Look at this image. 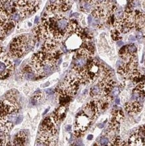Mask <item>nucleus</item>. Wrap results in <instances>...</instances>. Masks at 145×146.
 <instances>
[{
	"label": "nucleus",
	"instance_id": "1",
	"mask_svg": "<svg viewBox=\"0 0 145 146\" xmlns=\"http://www.w3.org/2000/svg\"><path fill=\"white\" fill-rule=\"evenodd\" d=\"M80 28L77 22L68 19L63 12H46L40 23L33 31L34 39L43 41L42 50L53 52L63 39Z\"/></svg>",
	"mask_w": 145,
	"mask_h": 146
},
{
	"label": "nucleus",
	"instance_id": "2",
	"mask_svg": "<svg viewBox=\"0 0 145 146\" xmlns=\"http://www.w3.org/2000/svg\"><path fill=\"white\" fill-rule=\"evenodd\" d=\"M58 57L59 53L57 50L48 52L42 50L32 56L28 65L36 77H44L53 72Z\"/></svg>",
	"mask_w": 145,
	"mask_h": 146
},
{
	"label": "nucleus",
	"instance_id": "3",
	"mask_svg": "<svg viewBox=\"0 0 145 146\" xmlns=\"http://www.w3.org/2000/svg\"><path fill=\"white\" fill-rule=\"evenodd\" d=\"M119 55L122 59V62L118 67V74L124 78H129L130 80H138L139 82H142L144 75L138 68L136 53L130 52L126 45L121 48Z\"/></svg>",
	"mask_w": 145,
	"mask_h": 146
},
{
	"label": "nucleus",
	"instance_id": "4",
	"mask_svg": "<svg viewBox=\"0 0 145 146\" xmlns=\"http://www.w3.org/2000/svg\"><path fill=\"white\" fill-rule=\"evenodd\" d=\"M57 123L53 117H46L42 121L37 138V145H55L57 144Z\"/></svg>",
	"mask_w": 145,
	"mask_h": 146
},
{
	"label": "nucleus",
	"instance_id": "5",
	"mask_svg": "<svg viewBox=\"0 0 145 146\" xmlns=\"http://www.w3.org/2000/svg\"><path fill=\"white\" fill-rule=\"evenodd\" d=\"M103 66L98 61L92 59L81 69L73 71V75L77 78L80 84H92L99 78Z\"/></svg>",
	"mask_w": 145,
	"mask_h": 146
},
{
	"label": "nucleus",
	"instance_id": "6",
	"mask_svg": "<svg viewBox=\"0 0 145 146\" xmlns=\"http://www.w3.org/2000/svg\"><path fill=\"white\" fill-rule=\"evenodd\" d=\"M79 80L74 75H69L63 80L57 90V96L61 101L69 100L74 96L80 85Z\"/></svg>",
	"mask_w": 145,
	"mask_h": 146
},
{
	"label": "nucleus",
	"instance_id": "7",
	"mask_svg": "<svg viewBox=\"0 0 145 146\" xmlns=\"http://www.w3.org/2000/svg\"><path fill=\"white\" fill-rule=\"evenodd\" d=\"M34 40H31L27 35H20L13 39L10 46L9 55L16 59L21 58L28 50L34 46Z\"/></svg>",
	"mask_w": 145,
	"mask_h": 146
},
{
	"label": "nucleus",
	"instance_id": "8",
	"mask_svg": "<svg viewBox=\"0 0 145 146\" xmlns=\"http://www.w3.org/2000/svg\"><path fill=\"white\" fill-rule=\"evenodd\" d=\"M92 5L91 13L96 20L109 18L117 9L111 2V0H92Z\"/></svg>",
	"mask_w": 145,
	"mask_h": 146
},
{
	"label": "nucleus",
	"instance_id": "9",
	"mask_svg": "<svg viewBox=\"0 0 145 146\" xmlns=\"http://www.w3.org/2000/svg\"><path fill=\"white\" fill-rule=\"evenodd\" d=\"M40 0H17L15 3V11L25 18L34 14L38 10Z\"/></svg>",
	"mask_w": 145,
	"mask_h": 146
},
{
	"label": "nucleus",
	"instance_id": "10",
	"mask_svg": "<svg viewBox=\"0 0 145 146\" xmlns=\"http://www.w3.org/2000/svg\"><path fill=\"white\" fill-rule=\"evenodd\" d=\"M14 70V65L10 55L3 51L0 53V80L10 78Z\"/></svg>",
	"mask_w": 145,
	"mask_h": 146
},
{
	"label": "nucleus",
	"instance_id": "11",
	"mask_svg": "<svg viewBox=\"0 0 145 146\" xmlns=\"http://www.w3.org/2000/svg\"><path fill=\"white\" fill-rule=\"evenodd\" d=\"M92 120L82 112L76 117L74 124V135L77 137L82 136L90 126Z\"/></svg>",
	"mask_w": 145,
	"mask_h": 146
},
{
	"label": "nucleus",
	"instance_id": "12",
	"mask_svg": "<svg viewBox=\"0 0 145 146\" xmlns=\"http://www.w3.org/2000/svg\"><path fill=\"white\" fill-rule=\"evenodd\" d=\"M104 105H107V104L100 100L92 99L85 105L83 112L93 121L97 117Z\"/></svg>",
	"mask_w": 145,
	"mask_h": 146
},
{
	"label": "nucleus",
	"instance_id": "13",
	"mask_svg": "<svg viewBox=\"0 0 145 146\" xmlns=\"http://www.w3.org/2000/svg\"><path fill=\"white\" fill-rule=\"evenodd\" d=\"M71 7L70 0H49L46 11L51 12H65Z\"/></svg>",
	"mask_w": 145,
	"mask_h": 146
},
{
	"label": "nucleus",
	"instance_id": "14",
	"mask_svg": "<svg viewBox=\"0 0 145 146\" xmlns=\"http://www.w3.org/2000/svg\"><path fill=\"white\" fill-rule=\"evenodd\" d=\"M128 143L130 145H145V124L131 134Z\"/></svg>",
	"mask_w": 145,
	"mask_h": 146
},
{
	"label": "nucleus",
	"instance_id": "15",
	"mask_svg": "<svg viewBox=\"0 0 145 146\" xmlns=\"http://www.w3.org/2000/svg\"><path fill=\"white\" fill-rule=\"evenodd\" d=\"M124 115L121 110H115L111 113L110 121L108 124L109 131H114L118 129L120 123L124 120Z\"/></svg>",
	"mask_w": 145,
	"mask_h": 146
},
{
	"label": "nucleus",
	"instance_id": "16",
	"mask_svg": "<svg viewBox=\"0 0 145 146\" xmlns=\"http://www.w3.org/2000/svg\"><path fill=\"white\" fill-rule=\"evenodd\" d=\"M142 104L140 101L134 100L125 104V109L130 115H136L142 110Z\"/></svg>",
	"mask_w": 145,
	"mask_h": 146
},
{
	"label": "nucleus",
	"instance_id": "17",
	"mask_svg": "<svg viewBox=\"0 0 145 146\" xmlns=\"http://www.w3.org/2000/svg\"><path fill=\"white\" fill-rule=\"evenodd\" d=\"M145 97V82L142 81L138 82L134 90L132 99L138 100L143 99Z\"/></svg>",
	"mask_w": 145,
	"mask_h": 146
},
{
	"label": "nucleus",
	"instance_id": "18",
	"mask_svg": "<svg viewBox=\"0 0 145 146\" xmlns=\"http://www.w3.org/2000/svg\"><path fill=\"white\" fill-rule=\"evenodd\" d=\"M66 113V108L64 105H61L58 108H57L55 112H54L53 115H52V117L53 118L54 120L57 123L61 122L63 119H64L65 117Z\"/></svg>",
	"mask_w": 145,
	"mask_h": 146
},
{
	"label": "nucleus",
	"instance_id": "19",
	"mask_svg": "<svg viewBox=\"0 0 145 146\" xmlns=\"http://www.w3.org/2000/svg\"><path fill=\"white\" fill-rule=\"evenodd\" d=\"M27 142V135L24 131H20L16 135L13 140V145H25Z\"/></svg>",
	"mask_w": 145,
	"mask_h": 146
},
{
	"label": "nucleus",
	"instance_id": "20",
	"mask_svg": "<svg viewBox=\"0 0 145 146\" xmlns=\"http://www.w3.org/2000/svg\"><path fill=\"white\" fill-rule=\"evenodd\" d=\"M0 8L12 14L13 0H0Z\"/></svg>",
	"mask_w": 145,
	"mask_h": 146
},
{
	"label": "nucleus",
	"instance_id": "21",
	"mask_svg": "<svg viewBox=\"0 0 145 146\" xmlns=\"http://www.w3.org/2000/svg\"><path fill=\"white\" fill-rule=\"evenodd\" d=\"M42 96H43V94H42V92L38 91L36 92H35L34 95L33 96L32 98V103L34 105L38 104L39 102H40V100L42 98Z\"/></svg>",
	"mask_w": 145,
	"mask_h": 146
},
{
	"label": "nucleus",
	"instance_id": "22",
	"mask_svg": "<svg viewBox=\"0 0 145 146\" xmlns=\"http://www.w3.org/2000/svg\"><path fill=\"white\" fill-rule=\"evenodd\" d=\"M109 142L108 138L106 137H101L100 139H99V141H98V145H109Z\"/></svg>",
	"mask_w": 145,
	"mask_h": 146
},
{
	"label": "nucleus",
	"instance_id": "23",
	"mask_svg": "<svg viewBox=\"0 0 145 146\" xmlns=\"http://www.w3.org/2000/svg\"><path fill=\"white\" fill-rule=\"evenodd\" d=\"M111 36L114 40H118V39H120V33L117 31V30L114 29L111 31Z\"/></svg>",
	"mask_w": 145,
	"mask_h": 146
},
{
	"label": "nucleus",
	"instance_id": "24",
	"mask_svg": "<svg viewBox=\"0 0 145 146\" xmlns=\"http://www.w3.org/2000/svg\"><path fill=\"white\" fill-rule=\"evenodd\" d=\"M111 92H113V95H114V96H116L119 94V89L118 88H114Z\"/></svg>",
	"mask_w": 145,
	"mask_h": 146
},
{
	"label": "nucleus",
	"instance_id": "25",
	"mask_svg": "<svg viewBox=\"0 0 145 146\" xmlns=\"http://www.w3.org/2000/svg\"><path fill=\"white\" fill-rule=\"evenodd\" d=\"M129 40H130V41H135V40H136L135 36H132V35H131V36H130V37H129Z\"/></svg>",
	"mask_w": 145,
	"mask_h": 146
},
{
	"label": "nucleus",
	"instance_id": "26",
	"mask_svg": "<svg viewBox=\"0 0 145 146\" xmlns=\"http://www.w3.org/2000/svg\"><path fill=\"white\" fill-rule=\"evenodd\" d=\"M46 92L47 93V94H53V90H52L51 89L47 90L46 91Z\"/></svg>",
	"mask_w": 145,
	"mask_h": 146
},
{
	"label": "nucleus",
	"instance_id": "27",
	"mask_svg": "<svg viewBox=\"0 0 145 146\" xmlns=\"http://www.w3.org/2000/svg\"><path fill=\"white\" fill-rule=\"evenodd\" d=\"M66 129L67 131H70L71 129V127L70 125H67V126L66 127Z\"/></svg>",
	"mask_w": 145,
	"mask_h": 146
},
{
	"label": "nucleus",
	"instance_id": "28",
	"mask_svg": "<svg viewBox=\"0 0 145 146\" xmlns=\"http://www.w3.org/2000/svg\"><path fill=\"white\" fill-rule=\"evenodd\" d=\"M92 16H89V18H88V20H89V23H91V22H92Z\"/></svg>",
	"mask_w": 145,
	"mask_h": 146
},
{
	"label": "nucleus",
	"instance_id": "29",
	"mask_svg": "<svg viewBox=\"0 0 145 146\" xmlns=\"http://www.w3.org/2000/svg\"><path fill=\"white\" fill-rule=\"evenodd\" d=\"M3 51V50L2 47H1V46H0V53H2Z\"/></svg>",
	"mask_w": 145,
	"mask_h": 146
},
{
	"label": "nucleus",
	"instance_id": "30",
	"mask_svg": "<svg viewBox=\"0 0 145 146\" xmlns=\"http://www.w3.org/2000/svg\"><path fill=\"white\" fill-rule=\"evenodd\" d=\"M116 104H119V103H120V100H119V99H116Z\"/></svg>",
	"mask_w": 145,
	"mask_h": 146
},
{
	"label": "nucleus",
	"instance_id": "31",
	"mask_svg": "<svg viewBox=\"0 0 145 146\" xmlns=\"http://www.w3.org/2000/svg\"><path fill=\"white\" fill-rule=\"evenodd\" d=\"M121 44H122V41H120V42H118V45L120 46Z\"/></svg>",
	"mask_w": 145,
	"mask_h": 146
},
{
	"label": "nucleus",
	"instance_id": "32",
	"mask_svg": "<svg viewBox=\"0 0 145 146\" xmlns=\"http://www.w3.org/2000/svg\"><path fill=\"white\" fill-rule=\"evenodd\" d=\"M92 135H89V137H88V139H92Z\"/></svg>",
	"mask_w": 145,
	"mask_h": 146
},
{
	"label": "nucleus",
	"instance_id": "33",
	"mask_svg": "<svg viewBox=\"0 0 145 146\" xmlns=\"http://www.w3.org/2000/svg\"><path fill=\"white\" fill-rule=\"evenodd\" d=\"M1 38H0V41H1Z\"/></svg>",
	"mask_w": 145,
	"mask_h": 146
}]
</instances>
